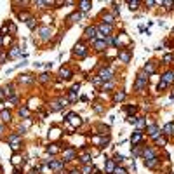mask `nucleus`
Returning a JSON list of instances; mask_svg holds the SVG:
<instances>
[{"mask_svg":"<svg viewBox=\"0 0 174 174\" xmlns=\"http://www.w3.org/2000/svg\"><path fill=\"white\" fill-rule=\"evenodd\" d=\"M87 54H89V47H87L85 42H77V44L73 45V49H72V56L73 58H77V59H84V58H87Z\"/></svg>","mask_w":174,"mask_h":174,"instance_id":"1","label":"nucleus"},{"mask_svg":"<svg viewBox=\"0 0 174 174\" xmlns=\"http://www.w3.org/2000/svg\"><path fill=\"white\" fill-rule=\"evenodd\" d=\"M148 87V75L144 72H139L136 77V82H134V91L136 92H143Z\"/></svg>","mask_w":174,"mask_h":174,"instance_id":"2","label":"nucleus"},{"mask_svg":"<svg viewBox=\"0 0 174 174\" xmlns=\"http://www.w3.org/2000/svg\"><path fill=\"white\" fill-rule=\"evenodd\" d=\"M66 104H68L66 98H58V99H52V101L49 103V110H51V112H61Z\"/></svg>","mask_w":174,"mask_h":174,"instance_id":"3","label":"nucleus"},{"mask_svg":"<svg viewBox=\"0 0 174 174\" xmlns=\"http://www.w3.org/2000/svg\"><path fill=\"white\" fill-rule=\"evenodd\" d=\"M113 75H115V72H113V68L112 66H106V68H103L101 72H99V78H101V82L103 84H106V82H110L113 78Z\"/></svg>","mask_w":174,"mask_h":174,"instance_id":"4","label":"nucleus"},{"mask_svg":"<svg viewBox=\"0 0 174 174\" xmlns=\"http://www.w3.org/2000/svg\"><path fill=\"white\" fill-rule=\"evenodd\" d=\"M98 35H99V33H98V28H96V24H91V26H87V28H85V30H84V39H85V40H96V39H98Z\"/></svg>","mask_w":174,"mask_h":174,"instance_id":"5","label":"nucleus"},{"mask_svg":"<svg viewBox=\"0 0 174 174\" xmlns=\"http://www.w3.org/2000/svg\"><path fill=\"white\" fill-rule=\"evenodd\" d=\"M77 158V150L73 148V146H68V148H64L63 150V162L66 164V162H72Z\"/></svg>","mask_w":174,"mask_h":174,"instance_id":"6","label":"nucleus"},{"mask_svg":"<svg viewBox=\"0 0 174 174\" xmlns=\"http://www.w3.org/2000/svg\"><path fill=\"white\" fill-rule=\"evenodd\" d=\"M7 141L10 143V148L14 150V152H18L19 150V146H21V136H19V133H12L7 138Z\"/></svg>","mask_w":174,"mask_h":174,"instance_id":"7","label":"nucleus"},{"mask_svg":"<svg viewBox=\"0 0 174 174\" xmlns=\"http://www.w3.org/2000/svg\"><path fill=\"white\" fill-rule=\"evenodd\" d=\"M131 58H133V52L129 47H124V49H118V61H122L124 64H127V63L131 61Z\"/></svg>","mask_w":174,"mask_h":174,"instance_id":"8","label":"nucleus"},{"mask_svg":"<svg viewBox=\"0 0 174 174\" xmlns=\"http://www.w3.org/2000/svg\"><path fill=\"white\" fill-rule=\"evenodd\" d=\"M92 49L96 52H103L108 49V45H106V39H96V40H92Z\"/></svg>","mask_w":174,"mask_h":174,"instance_id":"9","label":"nucleus"},{"mask_svg":"<svg viewBox=\"0 0 174 174\" xmlns=\"http://www.w3.org/2000/svg\"><path fill=\"white\" fill-rule=\"evenodd\" d=\"M64 120H66V124H72L73 127H80V125H82V118H80L77 113H68Z\"/></svg>","mask_w":174,"mask_h":174,"instance_id":"10","label":"nucleus"},{"mask_svg":"<svg viewBox=\"0 0 174 174\" xmlns=\"http://www.w3.org/2000/svg\"><path fill=\"white\" fill-rule=\"evenodd\" d=\"M115 21H117L115 14H112V12H104V10L101 12V23L108 24V26H113V24H115Z\"/></svg>","mask_w":174,"mask_h":174,"instance_id":"11","label":"nucleus"},{"mask_svg":"<svg viewBox=\"0 0 174 174\" xmlns=\"http://www.w3.org/2000/svg\"><path fill=\"white\" fill-rule=\"evenodd\" d=\"M146 133H148V136H150L152 139H157V138L162 134V131H160V127H158L157 124H152V125L146 127Z\"/></svg>","mask_w":174,"mask_h":174,"instance_id":"12","label":"nucleus"},{"mask_svg":"<svg viewBox=\"0 0 174 174\" xmlns=\"http://www.w3.org/2000/svg\"><path fill=\"white\" fill-rule=\"evenodd\" d=\"M72 77H73V70L70 68V66L64 64V66L59 68V78H61V80H70Z\"/></svg>","mask_w":174,"mask_h":174,"instance_id":"13","label":"nucleus"},{"mask_svg":"<svg viewBox=\"0 0 174 174\" xmlns=\"http://www.w3.org/2000/svg\"><path fill=\"white\" fill-rule=\"evenodd\" d=\"M77 5H78L77 10H78L80 14H85V12H89V10L92 9V2H91V0H80Z\"/></svg>","mask_w":174,"mask_h":174,"instance_id":"14","label":"nucleus"},{"mask_svg":"<svg viewBox=\"0 0 174 174\" xmlns=\"http://www.w3.org/2000/svg\"><path fill=\"white\" fill-rule=\"evenodd\" d=\"M141 157H143V160H150V158H155L157 157V152H155L153 148H150V146H143Z\"/></svg>","mask_w":174,"mask_h":174,"instance_id":"15","label":"nucleus"},{"mask_svg":"<svg viewBox=\"0 0 174 174\" xmlns=\"http://www.w3.org/2000/svg\"><path fill=\"white\" fill-rule=\"evenodd\" d=\"M160 80H162L164 84H167V87H171V85L174 84V70H167V72L160 77Z\"/></svg>","mask_w":174,"mask_h":174,"instance_id":"16","label":"nucleus"},{"mask_svg":"<svg viewBox=\"0 0 174 174\" xmlns=\"http://www.w3.org/2000/svg\"><path fill=\"white\" fill-rule=\"evenodd\" d=\"M143 141V131H134L133 136H131V144L134 146H139V143Z\"/></svg>","mask_w":174,"mask_h":174,"instance_id":"17","label":"nucleus"},{"mask_svg":"<svg viewBox=\"0 0 174 174\" xmlns=\"http://www.w3.org/2000/svg\"><path fill=\"white\" fill-rule=\"evenodd\" d=\"M155 70H157V61H148L146 64H144V68H143V72L146 73V75H153L155 73Z\"/></svg>","mask_w":174,"mask_h":174,"instance_id":"18","label":"nucleus"},{"mask_svg":"<svg viewBox=\"0 0 174 174\" xmlns=\"http://www.w3.org/2000/svg\"><path fill=\"white\" fill-rule=\"evenodd\" d=\"M39 33H40L42 40H49V39L52 37V30L51 28H47V26H42L40 30H39Z\"/></svg>","mask_w":174,"mask_h":174,"instance_id":"19","label":"nucleus"},{"mask_svg":"<svg viewBox=\"0 0 174 174\" xmlns=\"http://www.w3.org/2000/svg\"><path fill=\"white\" fill-rule=\"evenodd\" d=\"M162 136H174V122H167L162 127Z\"/></svg>","mask_w":174,"mask_h":174,"instance_id":"20","label":"nucleus"},{"mask_svg":"<svg viewBox=\"0 0 174 174\" xmlns=\"http://www.w3.org/2000/svg\"><path fill=\"white\" fill-rule=\"evenodd\" d=\"M143 162H144V167H148V169H157L158 164H160V158L155 157V158H150V160H143Z\"/></svg>","mask_w":174,"mask_h":174,"instance_id":"21","label":"nucleus"},{"mask_svg":"<svg viewBox=\"0 0 174 174\" xmlns=\"http://www.w3.org/2000/svg\"><path fill=\"white\" fill-rule=\"evenodd\" d=\"M19 56H21V49L18 45H12L10 51L7 52V58H9V59H16V58H19Z\"/></svg>","mask_w":174,"mask_h":174,"instance_id":"22","label":"nucleus"},{"mask_svg":"<svg viewBox=\"0 0 174 174\" xmlns=\"http://www.w3.org/2000/svg\"><path fill=\"white\" fill-rule=\"evenodd\" d=\"M49 167H51L52 171H56V173H59L63 167H64V162L63 160H51V164H49Z\"/></svg>","mask_w":174,"mask_h":174,"instance_id":"23","label":"nucleus"},{"mask_svg":"<svg viewBox=\"0 0 174 174\" xmlns=\"http://www.w3.org/2000/svg\"><path fill=\"white\" fill-rule=\"evenodd\" d=\"M115 167H117V164L113 162L112 158H108V160H106V164H104V173H106V174H113Z\"/></svg>","mask_w":174,"mask_h":174,"instance_id":"24","label":"nucleus"},{"mask_svg":"<svg viewBox=\"0 0 174 174\" xmlns=\"http://www.w3.org/2000/svg\"><path fill=\"white\" fill-rule=\"evenodd\" d=\"M12 165H14L16 169L23 167V165H24V158H23L21 155H14V157H12Z\"/></svg>","mask_w":174,"mask_h":174,"instance_id":"25","label":"nucleus"},{"mask_svg":"<svg viewBox=\"0 0 174 174\" xmlns=\"http://www.w3.org/2000/svg\"><path fill=\"white\" fill-rule=\"evenodd\" d=\"M125 99V91H117L113 94V103H122Z\"/></svg>","mask_w":174,"mask_h":174,"instance_id":"26","label":"nucleus"},{"mask_svg":"<svg viewBox=\"0 0 174 174\" xmlns=\"http://www.w3.org/2000/svg\"><path fill=\"white\" fill-rule=\"evenodd\" d=\"M91 160H92V155H91V152H85V153H82V155H80V162H82L84 165H89V164H91Z\"/></svg>","mask_w":174,"mask_h":174,"instance_id":"27","label":"nucleus"},{"mask_svg":"<svg viewBox=\"0 0 174 174\" xmlns=\"http://www.w3.org/2000/svg\"><path fill=\"white\" fill-rule=\"evenodd\" d=\"M61 152V148H59V144H56V143H52L47 146V153H52V155H56V153H59Z\"/></svg>","mask_w":174,"mask_h":174,"instance_id":"28","label":"nucleus"},{"mask_svg":"<svg viewBox=\"0 0 174 174\" xmlns=\"http://www.w3.org/2000/svg\"><path fill=\"white\" fill-rule=\"evenodd\" d=\"M125 112H127V117H136L138 106L136 104H129V106H125Z\"/></svg>","mask_w":174,"mask_h":174,"instance_id":"29","label":"nucleus"},{"mask_svg":"<svg viewBox=\"0 0 174 174\" xmlns=\"http://www.w3.org/2000/svg\"><path fill=\"white\" fill-rule=\"evenodd\" d=\"M19 82H23V84H33L35 82V77H31V75H21L19 77Z\"/></svg>","mask_w":174,"mask_h":174,"instance_id":"30","label":"nucleus"},{"mask_svg":"<svg viewBox=\"0 0 174 174\" xmlns=\"http://www.w3.org/2000/svg\"><path fill=\"white\" fill-rule=\"evenodd\" d=\"M18 115H19L21 118H28V117H30V110H28L26 106H21L19 110H18Z\"/></svg>","mask_w":174,"mask_h":174,"instance_id":"31","label":"nucleus"},{"mask_svg":"<svg viewBox=\"0 0 174 174\" xmlns=\"http://www.w3.org/2000/svg\"><path fill=\"white\" fill-rule=\"evenodd\" d=\"M80 18H82V14L77 10V12H73L72 16L68 18V21H70V23H78V21H80Z\"/></svg>","mask_w":174,"mask_h":174,"instance_id":"32","label":"nucleus"},{"mask_svg":"<svg viewBox=\"0 0 174 174\" xmlns=\"http://www.w3.org/2000/svg\"><path fill=\"white\" fill-rule=\"evenodd\" d=\"M39 82H42V84L51 82V73H42V75H39Z\"/></svg>","mask_w":174,"mask_h":174,"instance_id":"33","label":"nucleus"},{"mask_svg":"<svg viewBox=\"0 0 174 174\" xmlns=\"http://www.w3.org/2000/svg\"><path fill=\"white\" fill-rule=\"evenodd\" d=\"M155 144H157V146H165V144H167V138H165V136H158V138L155 139Z\"/></svg>","mask_w":174,"mask_h":174,"instance_id":"34","label":"nucleus"},{"mask_svg":"<svg viewBox=\"0 0 174 174\" xmlns=\"http://www.w3.org/2000/svg\"><path fill=\"white\" fill-rule=\"evenodd\" d=\"M174 61V54H165L164 58H162V63L164 64H171Z\"/></svg>","mask_w":174,"mask_h":174,"instance_id":"35","label":"nucleus"},{"mask_svg":"<svg viewBox=\"0 0 174 174\" xmlns=\"http://www.w3.org/2000/svg\"><path fill=\"white\" fill-rule=\"evenodd\" d=\"M113 162H115V164L118 165V164H122L124 160H125V158H124V155H120V153H115L113 155V158H112Z\"/></svg>","mask_w":174,"mask_h":174,"instance_id":"36","label":"nucleus"},{"mask_svg":"<svg viewBox=\"0 0 174 174\" xmlns=\"http://www.w3.org/2000/svg\"><path fill=\"white\" fill-rule=\"evenodd\" d=\"M0 117H2V120H4V122H10L12 113H10V112H2V113H0Z\"/></svg>","mask_w":174,"mask_h":174,"instance_id":"37","label":"nucleus"},{"mask_svg":"<svg viewBox=\"0 0 174 174\" xmlns=\"http://www.w3.org/2000/svg\"><path fill=\"white\" fill-rule=\"evenodd\" d=\"M136 125H138V131H141L143 127H146V120H144L143 117H138V122H136Z\"/></svg>","mask_w":174,"mask_h":174,"instance_id":"38","label":"nucleus"},{"mask_svg":"<svg viewBox=\"0 0 174 174\" xmlns=\"http://www.w3.org/2000/svg\"><path fill=\"white\" fill-rule=\"evenodd\" d=\"M127 5H129V9H131V10H138V7L141 5V2H138V0H133V2H129Z\"/></svg>","mask_w":174,"mask_h":174,"instance_id":"39","label":"nucleus"},{"mask_svg":"<svg viewBox=\"0 0 174 174\" xmlns=\"http://www.w3.org/2000/svg\"><path fill=\"white\" fill-rule=\"evenodd\" d=\"M26 24H28L30 30H33V28H37V19H35V18H30V19L26 21Z\"/></svg>","mask_w":174,"mask_h":174,"instance_id":"40","label":"nucleus"},{"mask_svg":"<svg viewBox=\"0 0 174 174\" xmlns=\"http://www.w3.org/2000/svg\"><path fill=\"white\" fill-rule=\"evenodd\" d=\"M113 174H129V173H127V169H124V167H118V165H117L115 171H113Z\"/></svg>","mask_w":174,"mask_h":174,"instance_id":"41","label":"nucleus"},{"mask_svg":"<svg viewBox=\"0 0 174 174\" xmlns=\"http://www.w3.org/2000/svg\"><path fill=\"white\" fill-rule=\"evenodd\" d=\"M94 171H96V169H94L91 164H89V165H84V174H91V173H94Z\"/></svg>","mask_w":174,"mask_h":174,"instance_id":"42","label":"nucleus"},{"mask_svg":"<svg viewBox=\"0 0 174 174\" xmlns=\"http://www.w3.org/2000/svg\"><path fill=\"white\" fill-rule=\"evenodd\" d=\"M162 5H164L165 9H173V7H174V2H173V0H167V2H162Z\"/></svg>","mask_w":174,"mask_h":174,"instance_id":"43","label":"nucleus"},{"mask_svg":"<svg viewBox=\"0 0 174 174\" xmlns=\"http://www.w3.org/2000/svg\"><path fill=\"white\" fill-rule=\"evenodd\" d=\"M113 85H115L113 82H106V84H103V91H110V89H113Z\"/></svg>","mask_w":174,"mask_h":174,"instance_id":"44","label":"nucleus"},{"mask_svg":"<svg viewBox=\"0 0 174 174\" xmlns=\"http://www.w3.org/2000/svg\"><path fill=\"white\" fill-rule=\"evenodd\" d=\"M164 89H167V84H164L162 80H160V82H158V85H157V91H158V92H162Z\"/></svg>","mask_w":174,"mask_h":174,"instance_id":"45","label":"nucleus"},{"mask_svg":"<svg viewBox=\"0 0 174 174\" xmlns=\"http://www.w3.org/2000/svg\"><path fill=\"white\" fill-rule=\"evenodd\" d=\"M92 84H94V85H99V84H103V82H101V78H99V77L96 75V77L92 78Z\"/></svg>","mask_w":174,"mask_h":174,"instance_id":"46","label":"nucleus"},{"mask_svg":"<svg viewBox=\"0 0 174 174\" xmlns=\"http://www.w3.org/2000/svg\"><path fill=\"white\" fill-rule=\"evenodd\" d=\"M127 122L129 124H136L138 122V117H127Z\"/></svg>","mask_w":174,"mask_h":174,"instance_id":"47","label":"nucleus"},{"mask_svg":"<svg viewBox=\"0 0 174 174\" xmlns=\"http://www.w3.org/2000/svg\"><path fill=\"white\" fill-rule=\"evenodd\" d=\"M51 138H52V139H56V138H58V133H59V131H58V129H52V131H51Z\"/></svg>","mask_w":174,"mask_h":174,"instance_id":"48","label":"nucleus"},{"mask_svg":"<svg viewBox=\"0 0 174 174\" xmlns=\"http://www.w3.org/2000/svg\"><path fill=\"white\" fill-rule=\"evenodd\" d=\"M68 174H82V173H80L78 169H72V171H70V173H68Z\"/></svg>","mask_w":174,"mask_h":174,"instance_id":"49","label":"nucleus"},{"mask_svg":"<svg viewBox=\"0 0 174 174\" xmlns=\"http://www.w3.org/2000/svg\"><path fill=\"white\" fill-rule=\"evenodd\" d=\"M30 174H40V169H31Z\"/></svg>","mask_w":174,"mask_h":174,"instance_id":"50","label":"nucleus"},{"mask_svg":"<svg viewBox=\"0 0 174 174\" xmlns=\"http://www.w3.org/2000/svg\"><path fill=\"white\" fill-rule=\"evenodd\" d=\"M146 5H148V7H153L155 2H153V0H148V2H146Z\"/></svg>","mask_w":174,"mask_h":174,"instance_id":"51","label":"nucleus"},{"mask_svg":"<svg viewBox=\"0 0 174 174\" xmlns=\"http://www.w3.org/2000/svg\"><path fill=\"white\" fill-rule=\"evenodd\" d=\"M4 45V37H2V33H0V47Z\"/></svg>","mask_w":174,"mask_h":174,"instance_id":"52","label":"nucleus"},{"mask_svg":"<svg viewBox=\"0 0 174 174\" xmlns=\"http://www.w3.org/2000/svg\"><path fill=\"white\" fill-rule=\"evenodd\" d=\"M4 98H5V96H4V91L0 89V99H4Z\"/></svg>","mask_w":174,"mask_h":174,"instance_id":"53","label":"nucleus"},{"mask_svg":"<svg viewBox=\"0 0 174 174\" xmlns=\"http://www.w3.org/2000/svg\"><path fill=\"white\" fill-rule=\"evenodd\" d=\"M4 133V125H2V124H0V134Z\"/></svg>","mask_w":174,"mask_h":174,"instance_id":"54","label":"nucleus"},{"mask_svg":"<svg viewBox=\"0 0 174 174\" xmlns=\"http://www.w3.org/2000/svg\"><path fill=\"white\" fill-rule=\"evenodd\" d=\"M173 33H174V30H173Z\"/></svg>","mask_w":174,"mask_h":174,"instance_id":"55","label":"nucleus"}]
</instances>
